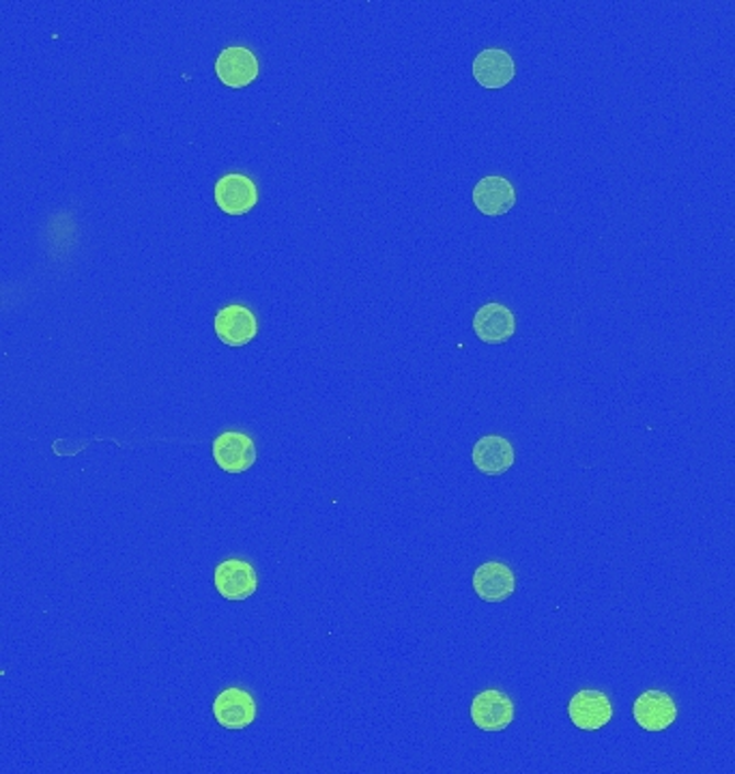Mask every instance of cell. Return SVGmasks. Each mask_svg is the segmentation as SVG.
Listing matches in <instances>:
<instances>
[{
	"mask_svg": "<svg viewBox=\"0 0 735 774\" xmlns=\"http://www.w3.org/2000/svg\"><path fill=\"white\" fill-rule=\"evenodd\" d=\"M473 332L486 345H504L517 332L514 312L499 302H488L475 312Z\"/></svg>",
	"mask_w": 735,
	"mask_h": 774,
	"instance_id": "30bf717a",
	"label": "cell"
},
{
	"mask_svg": "<svg viewBox=\"0 0 735 774\" xmlns=\"http://www.w3.org/2000/svg\"><path fill=\"white\" fill-rule=\"evenodd\" d=\"M473 590L484 603H504L517 590V576L504 562H484L473 572Z\"/></svg>",
	"mask_w": 735,
	"mask_h": 774,
	"instance_id": "8fae6325",
	"label": "cell"
},
{
	"mask_svg": "<svg viewBox=\"0 0 735 774\" xmlns=\"http://www.w3.org/2000/svg\"><path fill=\"white\" fill-rule=\"evenodd\" d=\"M215 205L228 215H246L259 203L257 183L241 172H228L213 188Z\"/></svg>",
	"mask_w": 735,
	"mask_h": 774,
	"instance_id": "8992f818",
	"label": "cell"
},
{
	"mask_svg": "<svg viewBox=\"0 0 735 774\" xmlns=\"http://www.w3.org/2000/svg\"><path fill=\"white\" fill-rule=\"evenodd\" d=\"M213 327L217 338L228 347H246L259 334L257 314L241 304H228L217 310L213 318Z\"/></svg>",
	"mask_w": 735,
	"mask_h": 774,
	"instance_id": "277c9868",
	"label": "cell"
},
{
	"mask_svg": "<svg viewBox=\"0 0 735 774\" xmlns=\"http://www.w3.org/2000/svg\"><path fill=\"white\" fill-rule=\"evenodd\" d=\"M514 448L501 435H484L475 441L472 461L475 469L484 475H504L514 464Z\"/></svg>",
	"mask_w": 735,
	"mask_h": 774,
	"instance_id": "5bb4252c",
	"label": "cell"
},
{
	"mask_svg": "<svg viewBox=\"0 0 735 774\" xmlns=\"http://www.w3.org/2000/svg\"><path fill=\"white\" fill-rule=\"evenodd\" d=\"M472 199L482 215L497 217L517 205V190L506 177H484L475 183Z\"/></svg>",
	"mask_w": 735,
	"mask_h": 774,
	"instance_id": "4fadbf2b",
	"label": "cell"
},
{
	"mask_svg": "<svg viewBox=\"0 0 735 774\" xmlns=\"http://www.w3.org/2000/svg\"><path fill=\"white\" fill-rule=\"evenodd\" d=\"M213 583L222 598L241 603L257 594L259 574L246 560H224L213 572Z\"/></svg>",
	"mask_w": 735,
	"mask_h": 774,
	"instance_id": "3957f363",
	"label": "cell"
},
{
	"mask_svg": "<svg viewBox=\"0 0 735 774\" xmlns=\"http://www.w3.org/2000/svg\"><path fill=\"white\" fill-rule=\"evenodd\" d=\"M257 702L255 697L237 686L224 688L215 699H213V717L224 729L230 731H241L257 721Z\"/></svg>",
	"mask_w": 735,
	"mask_h": 774,
	"instance_id": "5b68a950",
	"label": "cell"
},
{
	"mask_svg": "<svg viewBox=\"0 0 735 774\" xmlns=\"http://www.w3.org/2000/svg\"><path fill=\"white\" fill-rule=\"evenodd\" d=\"M568 717L580 731H598L613 719V706L602 691L585 688L570 699Z\"/></svg>",
	"mask_w": 735,
	"mask_h": 774,
	"instance_id": "9c48e42d",
	"label": "cell"
},
{
	"mask_svg": "<svg viewBox=\"0 0 735 774\" xmlns=\"http://www.w3.org/2000/svg\"><path fill=\"white\" fill-rule=\"evenodd\" d=\"M470 715L482 731H506L517 717V708L504 691L486 688L473 697Z\"/></svg>",
	"mask_w": 735,
	"mask_h": 774,
	"instance_id": "7a4b0ae2",
	"label": "cell"
},
{
	"mask_svg": "<svg viewBox=\"0 0 735 774\" xmlns=\"http://www.w3.org/2000/svg\"><path fill=\"white\" fill-rule=\"evenodd\" d=\"M215 74L226 87L244 89L259 78V58L244 46L224 48L215 60Z\"/></svg>",
	"mask_w": 735,
	"mask_h": 774,
	"instance_id": "ba28073f",
	"label": "cell"
},
{
	"mask_svg": "<svg viewBox=\"0 0 735 774\" xmlns=\"http://www.w3.org/2000/svg\"><path fill=\"white\" fill-rule=\"evenodd\" d=\"M632 717L643 731H665L678 719V706L665 691H645L632 706Z\"/></svg>",
	"mask_w": 735,
	"mask_h": 774,
	"instance_id": "52a82bcc",
	"label": "cell"
},
{
	"mask_svg": "<svg viewBox=\"0 0 735 774\" xmlns=\"http://www.w3.org/2000/svg\"><path fill=\"white\" fill-rule=\"evenodd\" d=\"M213 461L226 473H244L257 463V446L241 430H226L213 439Z\"/></svg>",
	"mask_w": 735,
	"mask_h": 774,
	"instance_id": "6da1fadb",
	"label": "cell"
},
{
	"mask_svg": "<svg viewBox=\"0 0 735 774\" xmlns=\"http://www.w3.org/2000/svg\"><path fill=\"white\" fill-rule=\"evenodd\" d=\"M517 76V65L510 52L486 48L473 60V78L484 89H504Z\"/></svg>",
	"mask_w": 735,
	"mask_h": 774,
	"instance_id": "7c38bea8",
	"label": "cell"
}]
</instances>
